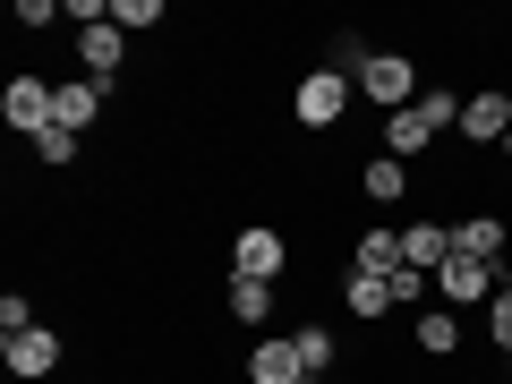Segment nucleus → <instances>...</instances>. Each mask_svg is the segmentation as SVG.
Returning <instances> with one entry per match:
<instances>
[{"label":"nucleus","instance_id":"21","mask_svg":"<svg viewBox=\"0 0 512 384\" xmlns=\"http://www.w3.org/2000/svg\"><path fill=\"white\" fill-rule=\"evenodd\" d=\"M291 342H299V359H308V376H316V367H333V333L325 325H299Z\"/></svg>","mask_w":512,"mask_h":384},{"label":"nucleus","instance_id":"17","mask_svg":"<svg viewBox=\"0 0 512 384\" xmlns=\"http://www.w3.org/2000/svg\"><path fill=\"white\" fill-rule=\"evenodd\" d=\"M350 265H359V274H402V231H359V256H350Z\"/></svg>","mask_w":512,"mask_h":384},{"label":"nucleus","instance_id":"25","mask_svg":"<svg viewBox=\"0 0 512 384\" xmlns=\"http://www.w3.org/2000/svg\"><path fill=\"white\" fill-rule=\"evenodd\" d=\"M504 154H512V137H504Z\"/></svg>","mask_w":512,"mask_h":384},{"label":"nucleus","instance_id":"7","mask_svg":"<svg viewBox=\"0 0 512 384\" xmlns=\"http://www.w3.org/2000/svg\"><path fill=\"white\" fill-rule=\"evenodd\" d=\"M461 137H470V146H495V137H512V94H504V86L461 94Z\"/></svg>","mask_w":512,"mask_h":384},{"label":"nucleus","instance_id":"19","mask_svg":"<svg viewBox=\"0 0 512 384\" xmlns=\"http://www.w3.org/2000/svg\"><path fill=\"white\" fill-rule=\"evenodd\" d=\"M111 26L120 35H146V26H163V0H111Z\"/></svg>","mask_w":512,"mask_h":384},{"label":"nucleus","instance_id":"22","mask_svg":"<svg viewBox=\"0 0 512 384\" xmlns=\"http://www.w3.org/2000/svg\"><path fill=\"white\" fill-rule=\"evenodd\" d=\"M35 154H43V163H77V137H69V128H43V137H35Z\"/></svg>","mask_w":512,"mask_h":384},{"label":"nucleus","instance_id":"11","mask_svg":"<svg viewBox=\"0 0 512 384\" xmlns=\"http://www.w3.org/2000/svg\"><path fill=\"white\" fill-rule=\"evenodd\" d=\"M444 256H453V231L444 222H402V265L410 274H436Z\"/></svg>","mask_w":512,"mask_h":384},{"label":"nucleus","instance_id":"14","mask_svg":"<svg viewBox=\"0 0 512 384\" xmlns=\"http://www.w3.org/2000/svg\"><path fill=\"white\" fill-rule=\"evenodd\" d=\"M359 188L376 205H402L410 197V171H402V154H376V163H359Z\"/></svg>","mask_w":512,"mask_h":384},{"label":"nucleus","instance_id":"18","mask_svg":"<svg viewBox=\"0 0 512 384\" xmlns=\"http://www.w3.org/2000/svg\"><path fill=\"white\" fill-rule=\"evenodd\" d=\"M222 299H231L239 325H265V316H274V282H256V274H231V291H222Z\"/></svg>","mask_w":512,"mask_h":384},{"label":"nucleus","instance_id":"20","mask_svg":"<svg viewBox=\"0 0 512 384\" xmlns=\"http://www.w3.org/2000/svg\"><path fill=\"white\" fill-rule=\"evenodd\" d=\"M487 350H512V282L487 299Z\"/></svg>","mask_w":512,"mask_h":384},{"label":"nucleus","instance_id":"24","mask_svg":"<svg viewBox=\"0 0 512 384\" xmlns=\"http://www.w3.org/2000/svg\"><path fill=\"white\" fill-rule=\"evenodd\" d=\"M504 376H512V350H504Z\"/></svg>","mask_w":512,"mask_h":384},{"label":"nucleus","instance_id":"8","mask_svg":"<svg viewBox=\"0 0 512 384\" xmlns=\"http://www.w3.org/2000/svg\"><path fill=\"white\" fill-rule=\"evenodd\" d=\"M103 94H111L103 77H77V86H60V94H52V120L69 128V137H86V128L103 120Z\"/></svg>","mask_w":512,"mask_h":384},{"label":"nucleus","instance_id":"23","mask_svg":"<svg viewBox=\"0 0 512 384\" xmlns=\"http://www.w3.org/2000/svg\"><path fill=\"white\" fill-rule=\"evenodd\" d=\"M26 325H35V299L9 291V299H0V342H9V333H26Z\"/></svg>","mask_w":512,"mask_h":384},{"label":"nucleus","instance_id":"4","mask_svg":"<svg viewBox=\"0 0 512 384\" xmlns=\"http://www.w3.org/2000/svg\"><path fill=\"white\" fill-rule=\"evenodd\" d=\"M282 265H291V239H282L274 222H248V231L231 239V274H256V282H274Z\"/></svg>","mask_w":512,"mask_h":384},{"label":"nucleus","instance_id":"5","mask_svg":"<svg viewBox=\"0 0 512 384\" xmlns=\"http://www.w3.org/2000/svg\"><path fill=\"white\" fill-rule=\"evenodd\" d=\"M436 299H453V308H487V299H495V265H478V256H444V265H436Z\"/></svg>","mask_w":512,"mask_h":384},{"label":"nucleus","instance_id":"15","mask_svg":"<svg viewBox=\"0 0 512 384\" xmlns=\"http://www.w3.org/2000/svg\"><path fill=\"white\" fill-rule=\"evenodd\" d=\"M410 342H419V359H453V350H461V316L453 308H427Z\"/></svg>","mask_w":512,"mask_h":384},{"label":"nucleus","instance_id":"9","mask_svg":"<svg viewBox=\"0 0 512 384\" xmlns=\"http://www.w3.org/2000/svg\"><path fill=\"white\" fill-rule=\"evenodd\" d=\"M248 384H308L299 342H256V350H248Z\"/></svg>","mask_w":512,"mask_h":384},{"label":"nucleus","instance_id":"16","mask_svg":"<svg viewBox=\"0 0 512 384\" xmlns=\"http://www.w3.org/2000/svg\"><path fill=\"white\" fill-rule=\"evenodd\" d=\"M419 146H436V120L410 103V111H393V120H384V154H419Z\"/></svg>","mask_w":512,"mask_h":384},{"label":"nucleus","instance_id":"1","mask_svg":"<svg viewBox=\"0 0 512 384\" xmlns=\"http://www.w3.org/2000/svg\"><path fill=\"white\" fill-rule=\"evenodd\" d=\"M359 103H376L384 120H393V111H410V103H419V69H410L402 52H367V69H359Z\"/></svg>","mask_w":512,"mask_h":384},{"label":"nucleus","instance_id":"2","mask_svg":"<svg viewBox=\"0 0 512 384\" xmlns=\"http://www.w3.org/2000/svg\"><path fill=\"white\" fill-rule=\"evenodd\" d=\"M350 94H359L350 77H333V69H308V77L291 86V120H299V128H333V120L350 111Z\"/></svg>","mask_w":512,"mask_h":384},{"label":"nucleus","instance_id":"6","mask_svg":"<svg viewBox=\"0 0 512 384\" xmlns=\"http://www.w3.org/2000/svg\"><path fill=\"white\" fill-rule=\"evenodd\" d=\"M0 367H9V376H52L60 367V333H43V325H26V333H9V342H0Z\"/></svg>","mask_w":512,"mask_h":384},{"label":"nucleus","instance_id":"13","mask_svg":"<svg viewBox=\"0 0 512 384\" xmlns=\"http://www.w3.org/2000/svg\"><path fill=\"white\" fill-rule=\"evenodd\" d=\"M504 222L495 214H470V222H453V256H478V265H495V256H504Z\"/></svg>","mask_w":512,"mask_h":384},{"label":"nucleus","instance_id":"3","mask_svg":"<svg viewBox=\"0 0 512 384\" xmlns=\"http://www.w3.org/2000/svg\"><path fill=\"white\" fill-rule=\"evenodd\" d=\"M52 94L60 86H43V77H9V86H0V120L18 128V137H43V128H52Z\"/></svg>","mask_w":512,"mask_h":384},{"label":"nucleus","instance_id":"10","mask_svg":"<svg viewBox=\"0 0 512 384\" xmlns=\"http://www.w3.org/2000/svg\"><path fill=\"white\" fill-rule=\"evenodd\" d=\"M77 60H86V77H103V86H111V77H120V60H128V35H120V26H86V35H77Z\"/></svg>","mask_w":512,"mask_h":384},{"label":"nucleus","instance_id":"12","mask_svg":"<svg viewBox=\"0 0 512 384\" xmlns=\"http://www.w3.org/2000/svg\"><path fill=\"white\" fill-rule=\"evenodd\" d=\"M342 308L376 325V316H393V282H384V274H359V265H350V274H342Z\"/></svg>","mask_w":512,"mask_h":384}]
</instances>
